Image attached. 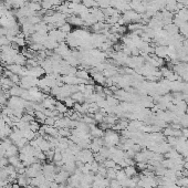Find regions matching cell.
<instances>
[{"instance_id": "cell-1", "label": "cell", "mask_w": 188, "mask_h": 188, "mask_svg": "<svg viewBox=\"0 0 188 188\" xmlns=\"http://www.w3.org/2000/svg\"><path fill=\"white\" fill-rule=\"evenodd\" d=\"M38 83H39V79L38 78H34V76H21V80H20V87L25 90H30L31 87H38Z\"/></svg>"}, {"instance_id": "cell-2", "label": "cell", "mask_w": 188, "mask_h": 188, "mask_svg": "<svg viewBox=\"0 0 188 188\" xmlns=\"http://www.w3.org/2000/svg\"><path fill=\"white\" fill-rule=\"evenodd\" d=\"M154 54L162 59L167 58V55H168V47L167 46H156Z\"/></svg>"}, {"instance_id": "cell-3", "label": "cell", "mask_w": 188, "mask_h": 188, "mask_svg": "<svg viewBox=\"0 0 188 188\" xmlns=\"http://www.w3.org/2000/svg\"><path fill=\"white\" fill-rule=\"evenodd\" d=\"M66 22L70 23L71 25H75V27H82V25H84L83 20L80 18L79 16H75V15L68 17V18H66Z\"/></svg>"}, {"instance_id": "cell-4", "label": "cell", "mask_w": 188, "mask_h": 188, "mask_svg": "<svg viewBox=\"0 0 188 188\" xmlns=\"http://www.w3.org/2000/svg\"><path fill=\"white\" fill-rule=\"evenodd\" d=\"M0 82H1V84H2V90H4V91H9L11 87L16 85L9 78H6V76H4V75L0 78Z\"/></svg>"}, {"instance_id": "cell-5", "label": "cell", "mask_w": 188, "mask_h": 188, "mask_svg": "<svg viewBox=\"0 0 188 188\" xmlns=\"http://www.w3.org/2000/svg\"><path fill=\"white\" fill-rule=\"evenodd\" d=\"M44 48L47 49V50H54L55 48H58L59 46V42H57L54 39H52L50 37L48 36L47 40H46V42L43 43Z\"/></svg>"}, {"instance_id": "cell-6", "label": "cell", "mask_w": 188, "mask_h": 188, "mask_svg": "<svg viewBox=\"0 0 188 188\" xmlns=\"http://www.w3.org/2000/svg\"><path fill=\"white\" fill-rule=\"evenodd\" d=\"M123 169H124V173L126 174V176L128 178L134 177V176H137V175H138L137 169H136L135 165H128V166L124 167Z\"/></svg>"}, {"instance_id": "cell-7", "label": "cell", "mask_w": 188, "mask_h": 188, "mask_svg": "<svg viewBox=\"0 0 188 188\" xmlns=\"http://www.w3.org/2000/svg\"><path fill=\"white\" fill-rule=\"evenodd\" d=\"M23 90L25 89H22L20 85H15V87H12L10 90L8 91V93H9L10 96H21Z\"/></svg>"}, {"instance_id": "cell-8", "label": "cell", "mask_w": 188, "mask_h": 188, "mask_svg": "<svg viewBox=\"0 0 188 188\" xmlns=\"http://www.w3.org/2000/svg\"><path fill=\"white\" fill-rule=\"evenodd\" d=\"M15 155H19V148L16 146L15 144L10 145L7 149H6V157H11V156Z\"/></svg>"}, {"instance_id": "cell-9", "label": "cell", "mask_w": 188, "mask_h": 188, "mask_svg": "<svg viewBox=\"0 0 188 188\" xmlns=\"http://www.w3.org/2000/svg\"><path fill=\"white\" fill-rule=\"evenodd\" d=\"M71 98L75 101V103H80V104H82L85 102V98H84V95L82 92H75V93H73L71 95Z\"/></svg>"}, {"instance_id": "cell-10", "label": "cell", "mask_w": 188, "mask_h": 188, "mask_svg": "<svg viewBox=\"0 0 188 188\" xmlns=\"http://www.w3.org/2000/svg\"><path fill=\"white\" fill-rule=\"evenodd\" d=\"M55 110H57L59 113H61V114H65V113L69 111V109L65 106L64 103H62V102L60 101H57V103H55Z\"/></svg>"}, {"instance_id": "cell-11", "label": "cell", "mask_w": 188, "mask_h": 188, "mask_svg": "<svg viewBox=\"0 0 188 188\" xmlns=\"http://www.w3.org/2000/svg\"><path fill=\"white\" fill-rule=\"evenodd\" d=\"M27 60H28V59L25 58V55L21 54V53H19V54H17V57L15 58V63L18 65H21V66H25Z\"/></svg>"}, {"instance_id": "cell-12", "label": "cell", "mask_w": 188, "mask_h": 188, "mask_svg": "<svg viewBox=\"0 0 188 188\" xmlns=\"http://www.w3.org/2000/svg\"><path fill=\"white\" fill-rule=\"evenodd\" d=\"M75 75L78 76L79 79H83V80H90L91 79L90 73H89V71H87V70H78Z\"/></svg>"}, {"instance_id": "cell-13", "label": "cell", "mask_w": 188, "mask_h": 188, "mask_svg": "<svg viewBox=\"0 0 188 188\" xmlns=\"http://www.w3.org/2000/svg\"><path fill=\"white\" fill-rule=\"evenodd\" d=\"M34 119H36V121H38L39 123L44 124V121L47 119V116H46V114H44L43 112H41V111H34Z\"/></svg>"}, {"instance_id": "cell-14", "label": "cell", "mask_w": 188, "mask_h": 188, "mask_svg": "<svg viewBox=\"0 0 188 188\" xmlns=\"http://www.w3.org/2000/svg\"><path fill=\"white\" fill-rule=\"evenodd\" d=\"M71 135V128L64 127V128H59V136L60 137H66L69 138Z\"/></svg>"}, {"instance_id": "cell-15", "label": "cell", "mask_w": 188, "mask_h": 188, "mask_svg": "<svg viewBox=\"0 0 188 188\" xmlns=\"http://www.w3.org/2000/svg\"><path fill=\"white\" fill-rule=\"evenodd\" d=\"M8 160H9V165H12L13 167H17L19 164L21 163V160H20V158H19V155L8 157Z\"/></svg>"}, {"instance_id": "cell-16", "label": "cell", "mask_w": 188, "mask_h": 188, "mask_svg": "<svg viewBox=\"0 0 188 188\" xmlns=\"http://www.w3.org/2000/svg\"><path fill=\"white\" fill-rule=\"evenodd\" d=\"M16 44H18L19 48H25L27 46V41H25V38H20V37H15L13 38V41Z\"/></svg>"}, {"instance_id": "cell-17", "label": "cell", "mask_w": 188, "mask_h": 188, "mask_svg": "<svg viewBox=\"0 0 188 188\" xmlns=\"http://www.w3.org/2000/svg\"><path fill=\"white\" fill-rule=\"evenodd\" d=\"M106 178H109L110 181L116 179V169L115 168H107V170H106Z\"/></svg>"}, {"instance_id": "cell-18", "label": "cell", "mask_w": 188, "mask_h": 188, "mask_svg": "<svg viewBox=\"0 0 188 188\" xmlns=\"http://www.w3.org/2000/svg\"><path fill=\"white\" fill-rule=\"evenodd\" d=\"M63 103H64L65 106H66L68 109H73V106H74V104H75V101H74V100H73L71 96H69V98H64Z\"/></svg>"}, {"instance_id": "cell-19", "label": "cell", "mask_w": 188, "mask_h": 188, "mask_svg": "<svg viewBox=\"0 0 188 188\" xmlns=\"http://www.w3.org/2000/svg\"><path fill=\"white\" fill-rule=\"evenodd\" d=\"M59 30H60V31H62L63 33L69 34V33L71 32V30H72V25L66 22V23H64V25H62V27H60V28H59Z\"/></svg>"}, {"instance_id": "cell-20", "label": "cell", "mask_w": 188, "mask_h": 188, "mask_svg": "<svg viewBox=\"0 0 188 188\" xmlns=\"http://www.w3.org/2000/svg\"><path fill=\"white\" fill-rule=\"evenodd\" d=\"M40 123L38 122V121H36V119H33V121H31L30 122V130L33 131V132H38V131L40 130Z\"/></svg>"}, {"instance_id": "cell-21", "label": "cell", "mask_w": 188, "mask_h": 188, "mask_svg": "<svg viewBox=\"0 0 188 188\" xmlns=\"http://www.w3.org/2000/svg\"><path fill=\"white\" fill-rule=\"evenodd\" d=\"M55 151L54 149H49L48 152H46V157H47V160L50 163V162H53V156H54Z\"/></svg>"}, {"instance_id": "cell-22", "label": "cell", "mask_w": 188, "mask_h": 188, "mask_svg": "<svg viewBox=\"0 0 188 188\" xmlns=\"http://www.w3.org/2000/svg\"><path fill=\"white\" fill-rule=\"evenodd\" d=\"M55 151V149H54ZM53 162H54L55 164L60 163V162H62V153L59 152V151H55L54 153V156H53Z\"/></svg>"}, {"instance_id": "cell-23", "label": "cell", "mask_w": 188, "mask_h": 188, "mask_svg": "<svg viewBox=\"0 0 188 188\" xmlns=\"http://www.w3.org/2000/svg\"><path fill=\"white\" fill-rule=\"evenodd\" d=\"M54 123H55L54 117H47L46 121H44V124H46V125H49V126H54Z\"/></svg>"}, {"instance_id": "cell-24", "label": "cell", "mask_w": 188, "mask_h": 188, "mask_svg": "<svg viewBox=\"0 0 188 188\" xmlns=\"http://www.w3.org/2000/svg\"><path fill=\"white\" fill-rule=\"evenodd\" d=\"M69 2H72V4H82V0H68Z\"/></svg>"}, {"instance_id": "cell-25", "label": "cell", "mask_w": 188, "mask_h": 188, "mask_svg": "<svg viewBox=\"0 0 188 188\" xmlns=\"http://www.w3.org/2000/svg\"><path fill=\"white\" fill-rule=\"evenodd\" d=\"M11 188H21L20 186H19L18 184H12V186H11Z\"/></svg>"}, {"instance_id": "cell-26", "label": "cell", "mask_w": 188, "mask_h": 188, "mask_svg": "<svg viewBox=\"0 0 188 188\" xmlns=\"http://www.w3.org/2000/svg\"><path fill=\"white\" fill-rule=\"evenodd\" d=\"M0 90H2V84H1V82H0Z\"/></svg>"}, {"instance_id": "cell-27", "label": "cell", "mask_w": 188, "mask_h": 188, "mask_svg": "<svg viewBox=\"0 0 188 188\" xmlns=\"http://www.w3.org/2000/svg\"><path fill=\"white\" fill-rule=\"evenodd\" d=\"M2 17V11H0V18Z\"/></svg>"}]
</instances>
